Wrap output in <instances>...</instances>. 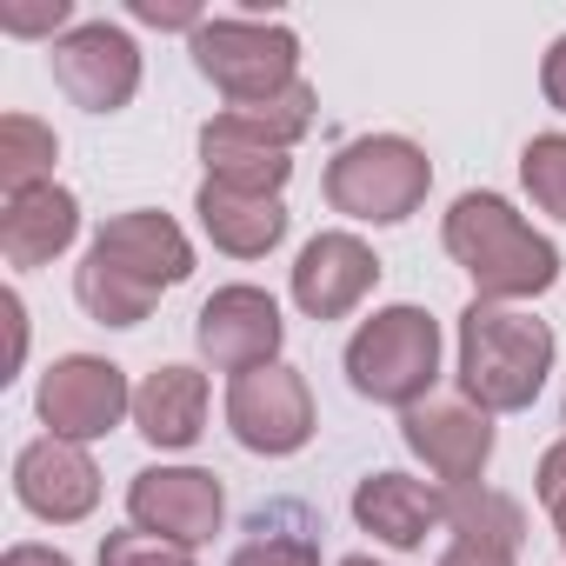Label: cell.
<instances>
[{
	"instance_id": "1",
	"label": "cell",
	"mask_w": 566,
	"mask_h": 566,
	"mask_svg": "<svg viewBox=\"0 0 566 566\" xmlns=\"http://www.w3.org/2000/svg\"><path fill=\"white\" fill-rule=\"evenodd\" d=\"M187 273H193V240L180 233V220L134 207V213L101 220L87 260L74 266V301L101 327H140L154 314V301L167 287H180Z\"/></svg>"
},
{
	"instance_id": "2",
	"label": "cell",
	"mask_w": 566,
	"mask_h": 566,
	"mask_svg": "<svg viewBox=\"0 0 566 566\" xmlns=\"http://www.w3.org/2000/svg\"><path fill=\"white\" fill-rule=\"evenodd\" d=\"M447 260L473 280V301H493V307H520V301H539L553 280H559V247L546 233H533L513 200L500 193H460L447 207Z\"/></svg>"
},
{
	"instance_id": "3",
	"label": "cell",
	"mask_w": 566,
	"mask_h": 566,
	"mask_svg": "<svg viewBox=\"0 0 566 566\" xmlns=\"http://www.w3.org/2000/svg\"><path fill=\"white\" fill-rule=\"evenodd\" d=\"M553 327L526 307L473 301L460 314V400L480 413H526L553 374Z\"/></svg>"
},
{
	"instance_id": "4",
	"label": "cell",
	"mask_w": 566,
	"mask_h": 566,
	"mask_svg": "<svg viewBox=\"0 0 566 566\" xmlns=\"http://www.w3.org/2000/svg\"><path fill=\"white\" fill-rule=\"evenodd\" d=\"M347 380L360 400L374 407H420L433 400V380H440V321L413 301L400 307H374V321L354 327L347 340Z\"/></svg>"
},
{
	"instance_id": "5",
	"label": "cell",
	"mask_w": 566,
	"mask_h": 566,
	"mask_svg": "<svg viewBox=\"0 0 566 566\" xmlns=\"http://www.w3.org/2000/svg\"><path fill=\"white\" fill-rule=\"evenodd\" d=\"M433 160L407 134H360L327 160V207L367 227H400L427 207Z\"/></svg>"
},
{
	"instance_id": "6",
	"label": "cell",
	"mask_w": 566,
	"mask_h": 566,
	"mask_svg": "<svg viewBox=\"0 0 566 566\" xmlns=\"http://www.w3.org/2000/svg\"><path fill=\"white\" fill-rule=\"evenodd\" d=\"M193 67L227 94V107H260L301 81V34L280 21L220 14L193 34Z\"/></svg>"
},
{
	"instance_id": "7",
	"label": "cell",
	"mask_w": 566,
	"mask_h": 566,
	"mask_svg": "<svg viewBox=\"0 0 566 566\" xmlns=\"http://www.w3.org/2000/svg\"><path fill=\"white\" fill-rule=\"evenodd\" d=\"M227 433L247 453H266V460L301 453L314 440V387H307V374L287 367V360L233 374V387H227Z\"/></svg>"
},
{
	"instance_id": "8",
	"label": "cell",
	"mask_w": 566,
	"mask_h": 566,
	"mask_svg": "<svg viewBox=\"0 0 566 566\" xmlns=\"http://www.w3.org/2000/svg\"><path fill=\"white\" fill-rule=\"evenodd\" d=\"M34 413L54 440H107L127 413H134V387L114 360L101 354H61L48 374H41V394H34Z\"/></svg>"
},
{
	"instance_id": "9",
	"label": "cell",
	"mask_w": 566,
	"mask_h": 566,
	"mask_svg": "<svg viewBox=\"0 0 566 566\" xmlns=\"http://www.w3.org/2000/svg\"><path fill=\"white\" fill-rule=\"evenodd\" d=\"M48 67H54V87L87 107V114H120L134 94H140V48L127 28L114 21H81L67 28L54 48H48Z\"/></svg>"
},
{
	"instance_id": "10",
	"label": "cell",
	"mask_w": 566,
	"mask_h": 566,
	"mask_svg": "<svg viewBox=\"0 0 566 566\" xmlns=\"http://www.w3.org/2000/svg\"><path fill=\"white\" fill-rule=\"evenodd\" d=\"M280 340H287V321H280L273 294L266 287H213L193 314V347L207 367L220 374H253V367H273L280 360Z\"/></svg>"
},
{
	"instance_id": "11",
	"label": "cell",
	"mask_w": 566,
	"mask_h": 566,
	"mask_svg": "<svg viewBox=\"0 0 566 566\" xmlns=\"http://www.w3.org/2000/svg\"><path fill=\"white\" fill-rule=\"evenodd\" d=\"M227 493L207 467H140L127 480V520L140 533H160L174 546H200L220 533Z\"/></svg>"
},
{
	"instance_id": "12",
	"label": "cell",
	"mask_w": 566,
	"mask_h": 566,
	"mask_svg": "<svg viewBox=\"0 0 566 566\" xmlns=\"http://www.w3.org/2000/svg\"><path fill=\"white\" fill-rule=\"evenodd\" d=\"M400 440L413 447V460H427V473L447 493L480 486V473L493 460V413H480L473 400H420L400 413Z\"/></svg>"
},
{
	"instance_id": "13",
	"label": "cell",
	"mask_w": 566,
	"mask_h": 566,
	"mask_svg": "<svg viewBox=\"0 0 566 566\" xmlns=\"http://www.w3.org/2000/svg\"><path fill=\"white\" fill-rule=\"evenodd\" d=\"M374 287H380V253L347 227L314 233L294 260V307L307 321H347Z\"/></svg>"
},
{
	"instance_id": "14",
	"label": "cell",
	"mask_w": 566,
	"mask_h": 566,
	"mask_svg": "<svg viewBox=\"0 0 566 566\" xmlns=\"http://www.w3.org/2000/svg\"><path fill=\"white\" fill-rule=\"evenodd\" d=\"M14 500L48 526H74L101 506V467L87 447L41 433L14 453Z\"/></svg>"
},
{
	"instance_id": "15",
	"label": "cell",
	"mask_w": 566,
	"mask_h": 566,
	"mask_svg": "<svg viewBox=\"0 0 566 566\" xmlns=\"http://www.w3.org/2000/svg\"><path fill=\"white\" fill-rule=\"evenodd\" d=\"M200 160H207V180L240 187V193H273V200H280V187L294 180V147L266 140V134H260L253 120H240L233 107L200 127Z\"/></svg>"
},
{
	"instance_id": "16",
	"label": "cell",
	"mask_w": 566,
	"mask_h": 566,
	"mask_svg": "<svg viewBox=\"0 0 566 566\" xmlns=\"http://www.w3.org/2000/svg\"><path fill=\"white\" fill-rule=\"evenodd\" d=\"M354 520H360L380 546L413 553V546H427V533L447 520V493L427 486V480H413V473H367V480L354 486Z\"/></svg>"
},
{
	"instance_id": "17",
	"label": "cell",
	"mask_w": 566,
	"mask_h": 566,
	"mask_svg": "<svg viewBox=\"0 0 566 566\" xmlns=\"http://www.w3.org/2000/svg\"><path fill=\"white\" fill-rule=\"evenodd\" d=\"M74 240H81V200L67 187H54V180L34 187V193H14L8 207H0V260H8L14 273L48 266Z\"/></svg>"
},
{
	"instance_id": "18",
	"label": "cell",
	"mask_w": 566,
	"mask_h": 566,
	"mask_svg": "<svg viewBox=\"0 0 566 566\" xmlns=\"http://www.w3.org/2000/svg\"><path fill=\"white\" fill-rule=\"evenodd\" d=\"M193 213L207 227V240L233 260H260L287 240V200L273 193H240V187H220V180H200L193 193Z\"/></svg>"
},
{
	"instance_id": "19",
	"label": "cell",
	"mask_w": 566,
	"mask_h": 566,
	"mask_svg": "<svg viewBox=\"0 0 566 566\" xmlns=\"http://www.w3.org/2000/svg\"><path fill=\"white\" fill-rule=\"evenodd\" d=\"M134 427L160 453H187L207 433V374L193 367H154L134 387Z\"/></svg>"
},
{
	"instance_id": "20",
	"label": "cell",
	"mask_w": 566,
	"mask_h": 566,
	"mask_svg": "<svg viewBox=\"0 0 566 566\" xmlns=\"http://www.w3.org/2000/svg\"><path fill=\"white\" fill-rule=\"evenodd\" d=\"M227 566H321V526L307 506L273 500L247 520V539L233 546Z\"/></svg>"
},
{
	"instance_id": "21",
	"label": "cell",
	"mask_w": 566,
	"mask_h": 566,
	"mask_svg": "<svg viewBox=\"0 0 566 566\" xmlns=\"http://www.w3.org/2000/svg\"><path fill=\"white\" fill-rule=\"evenodd\" d=\"M54 160H61V140H54L48 120H34V114H0V187H8V200L48 187L54 180Z\"/></svg>"
},
{
	"instance_id": "22",
	"label": "cell",
	"mask_w": 566,
	"mask_h": 566,
	"mask_svg": "<svg viewBox=\"0 0 566 566\" xmlns=\"http://www.w3.org/2000/svg\"><path fill=\"white\" fill-rule=\"evenodd\" d=\"M447 526H453V539H493V546H513L520 553L526 506L506 500V493H493V486H453L447 493Z\"/></svg>"
},
{
	"instance_id": "23",
	"label": "cell",
	"mask_w": 566,
	"mask_h": 566,
	"mask_svg": "<svg viewBox=\"0 0 566 566\" xmlns=\"http://www.w3.org/2000/svg\"><path fill=\"white\" fill-rule=\"evenodd\" d=\"M520 187L533 193L539 213L566 220V134H533L520 154Z\"/></svg>"
},
{
	"instance_id": "24",
	"label": "cell",
	"mask_w": 566,
	"mask_h": 566,
	"mask_svg": "<svg viewBox=\"0 0 566 566\" xmlns=\"http://www.w3.org/2000/svg\"><path fill=\"white\" fill-rule=\"evenodd\" d=\"M240 120H253L266 140H280V147H294V140H307L314 134V120H321V94L307 87V81H294L287 94H273V101H260V107H233Z\"/></svg>"
},
{
	"instance_id": "25",
	"label": "cell",
	"mask_w": 566,
	"mask_h": 566,
	"mask_svg": "<svg viewBox=\"0 0 566 566\" xmlns=\"http://www.w3.org/2000/svg\"><path fill=\"white\" fill-rule=\"evenodd\" d=\"M101 566H193V546H174L160 533H140V526H120L101 539Z\"/></svg>"
},
{
	"instance_id": "26",
	"label": "cell",
	"mask_w": 566,
	"mask_h": 566,
	"mask_svg": "<svg viewBox=\"0 0 566 566\" xmlns=\"http://www.w3.org/2000/svg\"><path fill=\"white\" fill-rule=\"evenodd\" d=\"M74 21V0H28V8H0V34H54Z\"/></svg>"
},
{
	"instance_id": "27",
	"label": "cell",
	"mask_w": 566,
	"mask_h": 566,
	"mask_svg": "<svg viewBox=\"0 0 566 566\" xmlns=\"http://www.w3.org/2000/svg\"><path fill=\"white\" fill-rule=\"evenodd\" d=\"M539 506L553 513V533H559V546H566V440H553L546 447V460H539Z\"/></svg>"
},
{
	"instance_id": "28",
	"label": "cell",
	"mask_w": 566,
	"mask_h": 566,
	"mask_svg": "<svg viewBox=\"0 0 566 566\" xmlns=\"http://www.w3.org/2000/svg\"><path fill=\"white\" fill-rule=\"evenodd\" d=\"M127 14H134V21H147V28H187V34H200V28H207V14L193 8V0H134Z\"/></svg>"
},
{
	"instance_id": "29",
	"label": "cell",
	"mask_w": 566,
	"mask_h": 566,
	"mask_svg": "<svg viewBox=\"0 0 566 566\" xmlns=\"http://www.w3.org/2000/svg\"><path fill=\"white\" fill-rule=\"evenodd\" d=\"M440 566H520L513 546H493V539H453L440 553Z\"/></svg>"
},
{
	"instance_id": "30",
	"label": "cell",
	"mask_w": 566,
	"mask_h": 566,
	"mask_svg": "<svg viewBox=\"0 0 566 566\" xmlns=\"http://www.w3.org/2000/svg\"><path fill=\"white\" fill-rule=\"evenodd\" d=\"M539 94H546V107L553 114H566V34L546 48V61H539Z\"/></svg>"
},
{
	"instance_id": "31",
	"label": "cell",
	"mask_w": 566,
	"mask_h": 566,
	"mask_svg": "<svg viewBox=\"0 0 566 566\" xmlns=\"http://www.w3.org/2000/svg\"><path fill=\"white\" fill-rule=\"evenodd\" d=\"M0 314H8V374H14V367H21V354H28V307H21V294L0 301Z\"/></svg>"
},
{
	"instance_id": "32",
	"label": "cell",
	"mask_w": 566,
	"mask_h": 566,
	"mask_svg": "<svg viewBox=\"0 0 566 566\" xmlns=\"http://www.w3.org/2000/svg\"><path fill=\"white\" fill-rule=\"evenodd\" d=\"M0 566H74L61 546H41V539H21V546H8L0 553Z\"/></svg>"
},
{
	"instance_id": "33",
	"label": "cell",
	"mask_w": 566,
	"mask_h": 566,
	"mask_svg": "<svg viewBox=\"0 0 566 566\" xmlns=\"http://www.w3.org/2000/svg\"><path fill=\"white\" fill-rule=\"evenodd\" d=\"M340 566H374V559H367V553H354V559H340Z\"/></svg>"
}]
</instances>
